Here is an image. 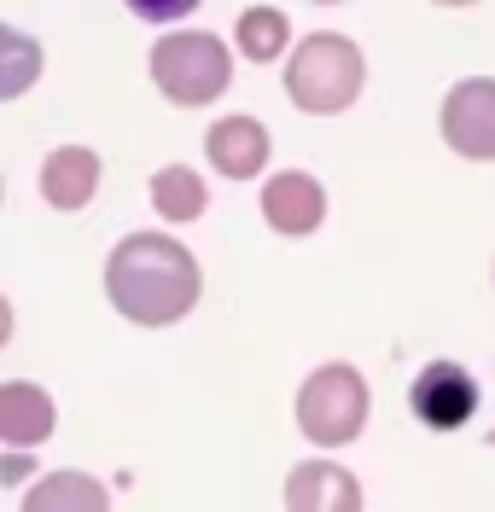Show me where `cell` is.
Masks as SVG:
<instances>
[{
    "instance_id": "6da1fadb",
    "label": "cell",
    "mask_w": 495,
    "mask_h": 512,
    "mask_svg": "<svg viewBox=\"0 0 495 512\" xmlns=\"http://www.w3.org/2000/svg\"><path fill=\"white\" fill-rule=\"evenodd\" d=\"M105 297L134 326H175L198 303V262L169 233H129L105 262Z\"/></svg>"
},
{
    "instance_id": "7a4b0ae2",
    "label": "cell",
    "mask_w": 495,
    "mask_h": 512,
    "mask_svg": "<svg viewBox=\"0 0 495 512\" xmlns=\"http://www.w3.org/2000/svg\"><path fill=\"white\" fill-rule=\"evenodd\" d=\"M362 76H367V64H362L356 41H344V35H309L292 53V64H286V94H292L297 111L332 117V111L356 105Z\"/></svg>"
},
{
    "instance_id": "3957f363",
    "label": "cell",
    "mask_w": 495,
    "mask_h": 512,
    "mask_svg": "<svg viewBox=\"0 0 495 512\" xmlns=\"http://www.w3.org/2000/svg\"><path fill=\"white\" fill-rule=\"evenodd\" d=\"M152 82H158V94L175 99V105H210L216 94H228L233 59L216 35L175 30L152 47Z\"/></svg>"
},
{
    "instance_id": "277c9868",
    "label": "cell",
    "mask_w": 495,
    "mask_h": 512,
    "mask_svg": "<svg viewBox=\"0 0 495 512\" xmlns=\"http://www.w3.org/2000/svg\"><path fill=\"white\" fill-rule=\"evenodd\" d=\"M297 425L303 437L321 448H344L356 431L367 425V384L356 367L332 361L321 373H309L303 390H297Z\"/></svg>"
},
{
    "instance_id": "5b68a950",
    "label": "cell",
    "mask_w": 495,
    "mask_h": 512,
    "mask_svg": "<svg viewBox=\"0 0 495 512\" xmlns=\"http://www.w3.org/2000/svg\"><path fill=\"white\" fill-rule=\"evenodd\" d=\"M408 408L426 431H461L466 419L478 414V379L461 361H426L414 390H408Z\"/></svg>"
},
{
    "instance_id": "8992f818",
    "label": "cell",
    "mask_w": 495,
    "mask_h": 512,
    "mask_svg": "<svg viewBox=\"0 0 495 512\" xmlns=\"http://www.w3.org/2000/svg\"><path fill=\"white\" fill-rule=\"evenodd\" d=\"M443 140H449V152H461L472 163L495 158V82L490 76H472V82L449 88V99H443Z\"/></svg>"
},
{
    "instance_id": "52a82bcc",
    "label": "cell",
    "mask_w": 495,
    "mask_h": 512,
    "mask_svg": "<svg viewBox=\"0 0 495 512\" xmlns=\"http://www.w3.org/2000/svg\"><path fill=\"white\" fill-rule=\"evenodd\" d=\"M263 216L274 233H315V227L327 222V192L315 175H303V169H286V175H274L263 187Z\"/></svg>"
},
{
    "instance_id": "ba28073f",
    "label": "cell",
    "mask_w": 495,
    "mask_h": 512,
    "mask_svg": "<svg viewBox=\"0 0 495 512\" xmlns=\"http://www.w3.org/2000/svg\"><path fill=\"white\" fill-rule=\"evenodd\" d=\"M286 512H362V483L332 460H303L286 478Z\"/></svg>"
},
{
    "instance_id": "9c48e42d",
    "label": "cell",
    "mask_w": 495,
    "mask_h": 512,
    "mask_svg": "<svg viewBox=\"0 0 495 512\" xmlns=\"http://www.w3.org/2000/svg\"><path fill=\"white\" fill-rule=\"evenodd\" d=\"M53 396L41 390V384L30 379H12V384H0V443H12V448H35V443H47L53 437Z\"/></svg>"
},
{
    "instance_id": "30bf717a",
    "label": "cell",
    "mask_w": 495,
    "mask_h": 512,
    "mask_svg": "<svg viewBox=\"0 0 495 512\" xmlns=\"http://www.w3.org/2000/svg\"><path fill=\"white\" fill-rule=\"evenodd\" d=\"M204 152H210V163H216L228 181H251L268 163V128L257 123V117H222V123L210 128Z\"/></svg>"
},
{
    "instance_id": "8fae6325",
    "label": "cell",
    "mask_w": 495,
    "mask_h": 512,
    "mask_svg": "<svg viewBox=\"0 0 495 512\" xmlns=\"http://www.w3.org/2000/svg\"><path fill=\"white\" fill-rule=\"evenodd\" d=\"M99 187V158L88 146H59L53 158L41 163V198L53 210H82Z\"/></svg>"
},
{
    "instance_id": "7c38bea8",
    "label": "cell",
    "mask_w": 495,
    "mask_h": 512,
    "mask_svg": "<svg viewBox=\"0 0 495 512\" xmlns=\"http://www.w3.org/2000/svg\"><path fill=\"white\" fill-rule=\"evenodd\" d=\"M18 512H111V495L88 472H53V478H41L24 495Z\"/></svg>"
},
{
    "instance_id": "4fadbf2b",
    "label": "cell",
    "mask_w": 495,
    "mask_h": 512,
    "mask_svg": "<svg viewBox=\"0 0 495 512\" xmlns=\"http://www.w3.org/2000/svg\"><path fill=\"white\" fill-rule=\"evenodd\" d=\"M41 76V41L12 24H0V99H18L35 88Z\"/></svg>"
},
{
    "instance_id": "5bb4252c",
    "label": "cell",
    "mask_w": 495,
    "mask_h": 512,
    "mask_svg": "<svg viewBox=\"0 0 495 512\" xmlns=\"http://www.w3.org/2000/svg\"><path fill=\"white\" fill-rule=\"evenodd\" d=\"M152 204H158V216L169 222H198L204 216V181H198L187 163H169L152 175Z\"/></svg>"
},
{
    "instance_id": "9a60e30c",
    "label": "cell",
    "mask_w": 495,
    "mask_h": 512,
    "mask_svg": "<svg viewBox=\"0 0 495 512\" xmlns=\"http://www.w3.org/2000/svg\"><path fill=\"white\" fill-rule=\"evenodd\" d=\"M286 35H292V24H286V12H274V6H251L245 18H239V53L245 59H280L286 53Z\"/></svg>"
},
{
    "instance_id": "2e32d148",
    "label": "cell",
    "mask_w": 495,
    "mask_h": 512,
    "mask_svg": "<svg viewBox=\"0 0 495 512\" xmlns=\"http://www.w3.org/2000/svg\"><path fill=\"white\" fill-rule=\"evenodd\" d=\"M198 0H129L134 18H146V24H175V18H187Z\"/></svg>"
},
{
    "instance_id": "e0dca14e",
    "label": "cell",
    "mask_w": 495,
    "mask_h": 512,
    "mask_svg": "<svg viewBox=\"0 0 495 512\" xmlns=\"http://www.w3.org/2000/svg\"><path fill=\"white\" fill-rule=\"evenodd\" d=\"M30 454H35V448H18V454H6V460H0V478L18 483L24 472H30Z\"/></svg>"
},
{
    "instance_id": "ac0fdd59",
    "label": "cell",
    "mask_w": 495,
    "mask_h": 512,
    "mask_svg": "<svg viewBox=\"0 0 495 512\" xmlns=\"http://www.w3.org/2000/svg\"><path fill=\"white\" fill-rule=\"evenodd\" d=\"M12 338V309H6V297H0V344Z\"/></svg>"
},
{
    "instance_id": "d6986e66",
    "label": "cell",
    "mask_w": 495,
    "mask_h": 512,
    "mask_svg": "<svg viewBox=\"0 0 495 512\" xmlns=\"http://www.w3.org/2000/svg\"><path fill=\"white\" fill-rule=\"evenodd\" d=\"M437 6H472V0H437Z\"/></svg>"
},
{
    "instance_id": "ffe728a7",
    "label": "cell",
    "mask_w": 495,
    "mask_h": 512,
    "mask_svg": "<svg viewBox=\"0 0 495 512\" xmlns=\"http://www.w3.org/2000/svg\"><path fill=\"white\" fill-rule=\"evenodd\" d=\"M321 6H332V0H321Z\"/></svg>"
}]
</instances>
